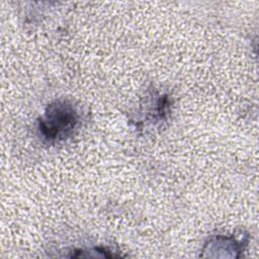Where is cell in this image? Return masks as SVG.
<instances>
[{
  "label": "cell",
  "instance_id": "1",
  "mask_svg": "<svg viewBox=\"0 0 259 259\" xmlns=\"http://www.w3.org/2000/svg\"><path fill=\"white\" fill-rule=\"evenodd\" d=\"M80 124V113L72 102L56 100L48 105L38 120V132L48 143H58L72 137Z\"/></svg>",
  "mask_w": 259,
  "mask_h": 259
}]
</instances>
